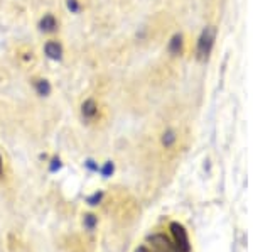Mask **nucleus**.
<instances>
[{
    "mask_svg": "<svg viewBox=\"0 0 253 252\" xmlns=\"http://www.w3.org/2000/svg\"><path fill=\"white\" fill-rule=\"evenodd\" d=\"M161 141H162V146H164V148H172L175 144V141H177V136H175V132L172 129H167V131L162 134Z\"/></svg>",
    "mask_w": 253,
    "mask_h": 252,
    "instance_id": "obj_9",
    "label": "nucleus"
},
{
    "mask_svg": "<svg viewBox=\"0 0 253 252\" xmlns=\"http://www.w3.org/2000/svg\"><path fill=\"white\" fill-rule=\"evenodd\" d=\"M170 234L174 237V244L177 246V249L181 252H189L191 251V244H189V237H187V230L181 223L172 222L170 223Z\"/></svg>",
    "mask_w": 253,
    "mask_h": 252,
    "instance_id": "obj_4",
    "label": "nucleus"
},
{
    "mask_svg": "<svg viewBox=\"0 0 253 252\" xmlns=\"http://www.w3.org/2000/svg\"><path fill=\"white\" fill-rule=\"evenodd\" d=\"M42 52H44V56H46L49 61L59 63V61H63V58H64V46H63V43H61L59 39L51 38V39H47L46 43H44Z\"/></svg>",
    "mask_w": 253,
    "mask_h": 252,
    "instance_id": "obj_3",
    "label": "nucleus"
},
{
    "mask_svg": "<svg viewBox=\"0 0 253 252\" xmlns=\"http://www.w3.org/2000/svg\"><path fill=\"white\" fill-rule=\"evenodd\" d=\"M3 173H5V161H3V156L0 154V180L3 178Z\"/></svg>",
    "mask_w": 253,
    "mask_h": 252,
    "instance_id": "obj_13",
    "label": "nucleus"
},
{
    "mask_svg": "<svg viewBox=\"0 0 253 252\" xmlns=\"http://www.w3.org/2000/svg\"><path fill=\"white\" fill-rule=\"evenodd\" d=\"M31 87L36 95L41 97V99H47V97L52 93L51 81L47 78H44V76H34V78L31 80Z\"/></svg>",
    "mask_w": 253,
    "mask_h": 252,
    "instance_id": "obj_7",
    "label": "nucleus"
},
{
    "mask_svg": "<svg viewBox=\"0 0 253 252\" xmlns=\"http://www.w3.org/2000/svg\"><path fill=\"white\" fill-rule=\"evenodd\" d=\"M64 2H66L68 12H71V14L78 15L83 12V3H81V0H64Z\"/></svg>",
    "mask_w": 253,
    "mask_h": 252,
    "instance_id": "obj_10",
    "label": "nucleus"
},
{
    "mask_svg": "<svg viewBox=\"0 0 253 252\" xmlns=\"http://www.w3.org/2000/svg\"><path fill=\"white\" fill-rule=\"evenodd\" d=\"M150 252H181L172 239H169L166 234H152L149 237Z\"/></svg>",
    "mask_w": 253,
    "mask_h": 252,
    "instance_id": "obj_1",
    "label": "nucleus"
},
{
    "mask_svg": "<svg viewBox=\"0 0 253 252\" xmlns=\"http://www.w3.org/2000/svg\"><path fill=\"white\" fill-rule=\"evenodd\" d=\"M80 115H81V119H83V122H86V124L96 122V119L100 117V103H98V100L93 99V97L84 99L80 105Z\"/></svg>",
    "mask_w": 253,
    "mask_h": 252,
    "instance_id": "obj_2",
    "label": "nucleus"
},
{
    "mask_svg": "<svg viewBox=\"0 0 253 252\" xmlns=\"http://www.w3.org/2000/svg\"><path fill=\"white\" fill-rule=\"evenodd\" d=\"M83 225H84V229H86V230L93 232V230L96 229V225H98V217H96V215H93V213H86V215H84V218H83Z\"/></svg>",
    "mask_w": 253,
    "mask_h": 252,
    "instance_id": "obj_11",
    "label": "nucleus"
},
{
    "mask_svg": "<svg viewBox=\"0 0 253 252\" xmlns=\"http://www.w3.org/2000/svg\"><path fill=\"white\" fill-rule=\"evenodd\" d=\"M101 173L105 174V178H107L110 173H113V164H112V162H107V164L103 166V169H101Z\"/></svg>",
    "mask_w": 253,
    "mask_h": 252,
    "instance_id": "obj_12",
    "label": "nucleus"
},
{
    "mask_svg": "<svg viewBox=\"0 0 253 252\" xmlns=\"http://www.w3.org/2000/svg\"><path fill=\"white\" fill-rule=\"evenodd\" d=\"M214 44V31L213 29H205L203 34L199 36L198 39V48H196V52H198L199 59H206L211 52V48Z\"/></svg>",
    "mask_w": 253,
    "mask_h": 252,
    "instance_id": "obj_6",
    "label": "nucleus"
},
{
    "mask_svg": "<svg viewBox=\"0 0 253 252\" xmlns=\"http://www.w3.org/2000/svg\"><path fill=\"white\" fill-rule=\"evenodd\" d=\"M59 19L56 17L52 12H46V14L41 15V19L38 20V29L39 32H42V34L46 36H52L56 34V32H59Z\"/></svg>",
    "mask_w": 253,
    "mask_h": 252,
    "instance_id": "obj_5",
    "label": "nucleus"
},
{
    "mask_svg": "<svg viewBox=\"0 0 253 252\" xmlns=\"http://www.w3.org/2000/svg\"><path fill=\"white\" fill-rule=\"evenodd\" d=\"M182 46H184V41H182V34H174L172 38L169 41V46H167V50L172 56H177L182 52Z\"/></svg>",
    "mask_w": 253,
    "mask_h": 252,
    "instance_id": "obj_8",
    "label": "nucleus"
}]
</instances>
